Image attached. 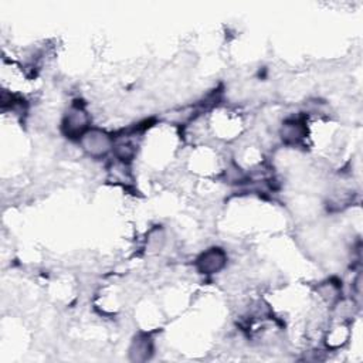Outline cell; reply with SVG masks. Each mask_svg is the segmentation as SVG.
Here are the masks:
<instances>
[{"label": "cell", "instance_id": "4", "mask_svg": "<svg viewBox=\"0 0 363 363\" xmlns=\"http://www.w3.org/2000/svg\"><path fill=\"white\" fill-rule=\"evenodd\" d=\"M279 133L286 145H298L306 136V126L299 118H291L282 123Z\"/></svg>", "mask_w": 363, "mask_h": 363}, {"label": "cell", "instance_id": "3", "mask_svg": "<svg viewBox=\"0 0 363 363\" xmlns=\"http://www.w3.org/2000/svg\"><path fill=\"white\" fill-rule=\"evenodd\" d=\"M228 255L220 247H211L203 251L196 258V269L204 275H213L224 269L227 265Z\"/></svg>", "mask_w": 363, "mask_h": 363}, {"label": "cell", "instance_id": "5", "mask_svg": "<svg viewBox=\"0 0 363 363\" xmlns=\"http://www.w3.org/2000/svg\"><path fill=\"white\" fill-rule=\"evenodd\" d=\"M153 352V346H152V340L147 335H138L129 347V356L132 360L135 362H143L147 360L150 357Z\"/></svg>", "mask_w": 363, "mask_h": 363}, {"label": "cell", "instance_id": "2", "mask_svg": "<svg viewBox=\"0 0 363 363\" xmlns=\"http://www.w3.org/2000/svg\"><path fill=\"white\" fill-rule=\"evenodd\" d=\"M61 129L65 136L79 139L89 129V113L79 104H72L64 113Z\"/></svg>", "mask_w": 363, "mask_h": 363}, {"label": "cell", "instance_id": "1", "mask_svg": "<svg viewBox=\"0 0 363 363\" xmlns=\"http://www.w3.org/2000/svg\"><path fill=\"white\" fill-rule=\"evenodd\" d=\"M79 146L92 159H104L113 152L115 138L104 129L89 128L79 139Z\"/></svg>", "mask_w": 363, "mask_h": 363}]
</instances>
